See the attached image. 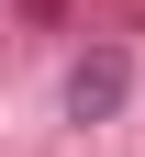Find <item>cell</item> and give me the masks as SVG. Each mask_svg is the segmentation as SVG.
Returning <instances> with one entry per match:
<instances>
[{
	"mask_svg": "<svg viewBox=\"0 0 145 157\" xmlns=\"http://www.w3.org/2000/svg\"><path fill=\"white\" fill-rule=\"evenodd\" d=\"M123 90H134V67H123L112 45H100V56H78V67H67V112H78V124H100V112H123Z\"/></svg>",
	"mask_w": 145,
	"mask_h": 157,
	"instance_id": "cell-1",
	"label": "cell"
}]
</instances>
